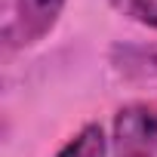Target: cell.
<instances>
[{
  "mask_svg": "<svg viewBox=\"0 0 157 157\" xmlns=\"http://www.w3.org/2000/svg\"><path fill=\"white\" fill-rule=\"evenodd\" d=\"M114 157H157V105L136 102L114 114Z\"/></svg>",
  "mask_w": 157,
  "mask_h": 157,
  "instance_id": "cell-1",
  "label": "cell"
},
{
  "mask_svg": "<svg viewBox=\"0 0 157 157\" xmlns=\"http://www.w3.org/2000/svg\"><path fill=\"white\" fill-rule=\"evenodd\" d=\"M68 0H16L3 22V46L25 49L40 43L59 22Z\"/></svg>",
  "mask_w": 157,
  "mask_h": 157,
  "instance_id": "cell-2",
  "label": "cell"
},
{
  "mask_svg": "<svg viewBox=\"0 0 157 157\" xmlns=\"http://www.w3.org/2000/svg\"><path fill=\"white\" fill-rule=\"evenodd\" d=\"M108 139H105V129L99 123H86L74 139H68L56 157H105L108 154Z\"/></svg>",
  "mask_w": 157,
  "mask_h": 157,
  "instance_id": "cell-3",
  "label": "cell"
},
{
  "mask_svg": "<svg viewBox=\"0 0 157 157\" xmlns=\"http://www.w3.org/2000/svg\"><path fill=\"white\" fill-rule=\"evenodd\" d=\"M111 6L120 16L157 31V0H111Z\"/></svg>",
  "mask_w": 157,
  "mask_h": 157,
  "instance_id": "cell-4",
  "label": "cell"
}]
</instances>
